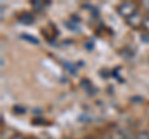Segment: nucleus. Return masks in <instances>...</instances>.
<instances>
[{"label":"nucleus","instance_id":"obj_13","mask_svg":"<svg viewBox=\"0 0 149 139\" xmlns=\"http://www.w3.org/2000/svg\"><path fill=\"white\" fill-rule=\"evenodd\" d=\"M123 139H128V138H123Z\"/></svg>","mask_w":149,"mask_h":139},{"label":"nucleus","instance_id":"obj_12","mask_svg":"<svg viewBox=\"0 0 149 139\" xmlns=\"http://www.w3.org/2000/svg\"><path fill=\"white\" fill-rule=\"evenodd\" d=\"M11 139H25V138L22 137L21 134H15V136H14V137H13Z\"/></svg>","mask_w":149,"mask_h":139},{"label":"nucleus","instance_id":"obj_6","mask_svg":"<svg viewBox=\"0 0 149 139\" xmlns=\"http://www.w3.org/2000/svg\"><path fill=\"white\" fill-rule=\"evenodd\" d=\"M137 139H149V131H141L137 136Z\"/></svg>","mask_w":149,"mask_h":139},{"label":"nucleus","instance_id":"obj_7","mask_svg":"<svg viewBox=\"0 0 149 139\" xmlns=\"http://www.w3.org/2000/svg\"><path fill=\"white\" fill-rule=\"evenodd\" d=\"M32 5H34V8H35V10H42L44 9V6H45V4L42 3V1H32Z\"/></svg>","mask_w":149,"mask_h":139},{"label":"nucleus","instance_id":"obj_9","mask_svg":"<svg viewBox=\"0 0 149 139\" xmlns=\"http://www.w3.org/2000/svg\"><path fill=\"white\" fill-rule=\"evenodd\" d=\"M142 26H143V29H144V30L149 32V16H147V17H144V19H143V24H142Z\"/></svg>","mask_w":149,"mask_h":139},{"label":"nucleus","instance_id":"obj_4","mask_svg":"<svg viewBox=\"0 0 149 139\" xmlns=\"http://www.w3.org/2000/svg\"><path fill=\"white\" fill-rule=\"evenodd\" d=\"M21 39L29 41L30 44H34V45L39 44V40H37L36 38H34V36H31V35H27V34H22V35H21Z\"/></svg>","mask_w":149,"mask_h":139},{"label":"nucleus","instance_id":"obj_14","mask_svg":"<svg viewBox=\"0 0 149 139\" xmlns=\"http://www.w3.org/2000/svg\"><path fill=\"white\" fill-rule=\"evenodd\" d=\"M148 16H149V13H148Z\"/></svg>","mask_w":149,"mask_h":139},{"label":"nucleus","instance_id":"obj_2","mask_svg":"<svg viewBox=\"0 0 149 139\" xmlns=\"http://www.w3.org/2000/svg\"><path fill=\"white\" fill-rule=\"evenodd\" d=\"M143 19L144 17H142V15L139 13H136L134 15H132L130 17H128L127 19V22L129 26L134 27V29H138V27H141L142 24H143Z\"/></svg>","mask_w":149,"mask_h":139},{"label":"nucleus","instance_id":"obj_8","mask_svg":"<svg viewBox=\"0 0 149 139\" xmlns=\"http://www.w3.org/2000/svg\"><path fill=\"white\" fill-rule=\"evenodd\" d=\"M65 26L66 27H68L70 30H72V31H74V30H78V26L74 24V21H67L66 24H65Z\"/></svg>","mask_w":149,"mask_h":139},{"label":"nucleus","instance_id":"obj_5","mask_svg":"<svg viewBox=\"0 0 149 139\" xmlns=\"http://www.w3.org/2000/svg\"><path fill=\"white\" fill-rule=\"evenodd\" d=\"M63 66H65V68H66L70 73H72V75H74V73H76V67H74L72 63H70V62H65V63H63Z\"/></svg>","mask_w":149,"mask_h":139},{"label":"nucleus","instance_id":"obj_10","mask_svg":"<svg viewBox=\"0 0 149 139\" xmlns=\"http://www.w3.org/2000/svg\"><path fill=\"white\" fill-rule=\"evenodd\" d=\"M14 111H15V112H17V113H25V112H26L25 108L19 107V106H15V107H14Z\"/></svg>","mask_w":149,"mask_h":139},{"label":"nucleus","instance_id":"obj_1","mask_svg":"<svg viewBox=\"0 0 149 139\" xmlns=\"http://www.w3.org/2000/svg\"><path fill=\"white\" fill-rule=\"evenodd\" d=\"M118 13L120 16L128 19V17H130L137 13V6H136V4H133V3H123L118 6Z\"/></svg>","mask_w":149,"mask_h":139},{"label":"nucleus","instance_id":"obj_11","mask_svg":"<svg viewBox=\"0 0 149 139\" xmlns=\"http://www.w3.org/2000/svg\"><path fill=\"white\" fill-rule=\"evenodd\" d=\"M142 6L149 13V0H148V1H143V3H142Z\"/></svg>","mask_w":149,"mask_h":139},{"label":"nucleus","instance_id":"obj_3","mask_svg":"<svg viewBox=\"0 0 149 139\" xmlns=\"http://www.w3.org/2000/svg\"><path fill=\"white\" fill-rule=\"evenodd\" d=\"M19 21L22 22V24H26V25H30L34 22V16L31 15V14L26 13V14H22V15L19 17Z\"/></svg>","mask_w":149,"mask_h":139}]
</instances>
